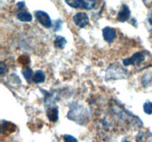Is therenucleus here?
I'll return each mask as SVG.
<instances>
[{"label":"nucleus","instance_id":"f257e3e1","mask_svg":"<svg viewBox=\"0 0 152 142\" xmlns=\"http://www.w3.org/2000/svg\"><path fill=\"white\" fill-rule=\"evenodd\" d=\"M70 7L76 9L93 10L96 6V0H65Z\"/></svg>","mask_w":152,"mask_h":142},{"label":"nucleus","instance_id":"f03ea898","mask_svg":"<svg viewBox=\"0 0 152 142\" xmlns=\"http://www.w3.org/2000/svg\"><path fill=\"white\" fill-rule=\"evenodd\" d=\"M116 74H117L119 78H124L126 76V70L120 66V64L115 63L110 65L109 67L106 70V80L117 79Z\"/></svg>","mask_w":152,"mask_h":142},{"label":"nucleus","instance_id":"7ed1b4c3","mask_svg":"<svg viewBox=\"0 0 152 142\" xmlns=\"http://www.w3.org/2000/svg\"><path fill=\"white\" fill-rule=\"evenodd\" d=\"M145 54L142 52H137L134 53L131 57L126 58L123 60V63L125 66L129 65H140L145 60Z\"/></svg>","mask_w":152,"mask_h":142},{"label":"nucleus","instance_id":"20e7f679","mask_svg":"<svg viewBox=\"0 0 152 142\" xmlns=\"http://www.w3.org/2000/svg\"><path fill=\"white\" fill-rule=\"evenodd\" d=\"M35 17L39 22L45 28H50L52 27V21L50 16L46 12L42 10L35 11Z\"/></svg>","mask_w":152,"mask_h":142},{"label":"nucleus","instance_id":"39448f33","mask_svg":"<svg viewBox=\"0 0 152 142\" xmlns=\"http://www.w3.org/2000/svg\"><path fill=\"white\" fill-rule=\"evenodd\" d=\"M73 19L75 25L80 28H86L89 24L88 16L86 13H83V12L76 13L73 17Z\"/></svg>","mask_w":152,"mask_h":142},{"label":"nucleus","instance_id":"423d86ee","mask_svg":"<svg viewBox=\"0 0 152 142\" xmlns=\"http://www.w3.org/2000/svg\"><path fill=\"white\" fill-rule=\"evenodd\" d=\"M131 16V10L129 9V6L126 4H123L120 10H119L118 13H117V19L119 22H125L128 21L130 18Z\"/></svg>","mask_w":152,"mask_h":142},{"label":"nucleus","instance_id":"0eeeda50","mask_svg":"<svg viewBox=\"0 0 152 142\" xmlns=\"http://www.w3.org/2000/svg\"><path fill=\"white\" fill-rule=\"evenodd\" d=\"M102 36L105 41L111 43L116 38L117 33L114 28H111V27H105L102 30Z\"/></svg>","mask_w":152,"mask_h":142},{"label":"nucleus","instance_id":"6e6552de","mask_svg":"<svg viewBox=\"0 0 152 142\" xmlns=\"http://www.w3.org/2000/svg\"><path fill=\"white\" fill-rule=\"evenodd\" d=\"M47 116L48 118L51 122H56V121H57L58 118H59V112H58L57 108H48L47 110Z\"/></svg>","mask_w":152,"mask_h":142},{"label":"nucleus","instance_id":"1a4fd4ad","mask_svg":"<svg viewBox=\"0 0 152 142\" xmlns=\"http://www.w3.org/2000/svg\"><path fill=\"white\" fill-rule=\"evenodd\" d=\"M17 16L18 19L20 20L21 22H30L32 21L33 17H32V15L30 13L27 11H23V10H21L19 11V13H17L16 15Z\"/></svg>","mask_w":152,"mask_h":142},{"label":"nucleus","instance_id":"9d476101","mask_svg":"<svg viewBox=\"0 0 152 142\" xmlns=\"http://www.w3.org/2000/svg\"><path fill=\"white\" fill-rule=\"evenodd\" d=\"M45 74L43 72L42 70H39L36 71L35 74H34V77H33V81L34 82L37 83V84H39V83H42L45 81Z\"/></svg>","mask_w":152,"mask_h":142},{"label":"nucleus","instance_id":"9b49d317","mask_svg":"<svg viewBox=\"0 0 152 142\" xmlns=\"http://www.w3.org/2000/svg\"><path fill=\"white\" fill-rule=\"evenodd\" d=\"M67 43V40L65 37L62 36H57L55 38L54 41H53V44L54 47L56 49H62L65 46Z\"/></svg>","mask_w":152,"mask_h":142},{"label":"nucleus","instance_id":"f8f14e48","mask_svg":"<svg viewBox=\"0 0 152 142\" xmlns=\"http://www.w3.org/2000/svg\"><path fill=\"white\" fill-rule=\"evenodd\" d=\"M22 73L24 75V77H25V80L28 82H31V78H33V77H34V75H34V72H33L32 69H31L30 67L25 68V69L22 70Z\"/></svg>","mask_w":152,"mask_h":142},{"label":"nucleus","instance_id":"ddd939ff","mask_svg":"<svg viewBox=\"0 0 152 142\" xmlns=\"http://www.w3.org/2000/svg\"><path fill=\"white\" fill-rule=\"evenodd\" d=\"M143 110L148 115L152 114V102L147 101L143 104Z\"/></svg>","mask_w":152,"mask_h":142},{"label":"nucleus","instance_id":"4468645a","mask_svg":"<svg viewBox=\"0 0 152 142\" xmlns=\"http://www.w3.org/2000/svg\"><path fill=\"white\" fill-rule=\"evenodd\" d=\"M64 142H78L77 139L71 135H65L63 136Z\"/></svg>","mask_w":152,"mask_h":142},{"label":"nucleus","instance_id":"2eb2a0df","mask_svg":"<svg viewBox=\"0 0 152 142\" xmlns=\"http://www.w3.org/2000/svg\"><path fill=\"white\" fill-rule=\"evenodd\" d=\"M54 25L55 30H59L61 29V28H62V21L58 19V20H56V22H54V25Z\"/></svg>","mask_w":152,"mask_h":142},{"label":"nucleus","instance_id":"dca6fc26","mask_svg":"<svg viewBox=\"0 0 152 142\" xmlns=\"http://www.w3.org/2000/svg\"><path fill=\"white\" fill-rule=\"evenodd\" d=\"M16 5H17L18 8L20 9V10H22V9H23L24 7H25V1H19V2L16 4Z\"/></svg>","mask_w":152,"mask_h":142},{"label":"nucleus","instance_id":"f3484780","mask_svg":"<svg viewBox=\"0 0 152 142\" xmlns=\"http://www.w3.org/2000/svg\"><path fill=\"white\" fill-rule=\"evenodd\" d=\"M4 72V64L2 63L1 64V75H3Z\"/></svg>","mask_w":152,"mask_h":142},{"label":"nucleus","instance_id":"a211bd4d","mask_svg":"<svg viewBox=\"0 0 152 142\" xmlns=\"http://www.w3.org/2000/svg\"><path fill=\"white\" fill-rule=\"evenodd\" d=\"M148 22H149V23L151 24V25H152V13L151 16H150L149 19H148Z\"/></svg>","mask_w":152,"mask_h":142},{"label":"nucleus","instance_id":"6ab92c4d","mask_svg":"<svg viewBox=\"0 0 152 142\" xmlns=\"http://www.w3.org/2000/svg\"><path fill=\"white\" fill-rule=\"evenodd\" d=\"M123 142H132V141H128L127 139H124V140L123 141Z\"/></svg>","mask_w":152,"mask_h":142}]
</instances>
